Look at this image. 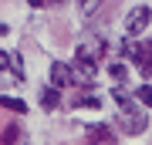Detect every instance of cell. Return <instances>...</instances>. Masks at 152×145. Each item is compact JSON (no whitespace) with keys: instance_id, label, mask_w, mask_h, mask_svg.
<instances>
[{"instance_id":"cell-1","label":"cell","mask_w":152,"mask_h":145,"mask_svg":"<svg viewBox=\"0 0 152 145\" xmlns=\"http://www.w3.org/2000/svg\"><path fill=\"white\" fill-rule=\"evenodd\" d=\"M149 20H152V7H145V4L132 7V10L125 14V34H142L149 27Z\"/></svg>"},{"instance_id":"cell-14","label":"cell","mask_w":152,"mask_h":145,"mask_svg":"<svg viewBox=\"0 0 152 145\" xmlns=\"http://www.w3.org/2000/svg\"><path fill=\"white\" fill-rule=\"evenodd\" d=\"M132 54H135V44H132V41H122V58L132 61Z\"/></svg>"},{"instance_id":"cell-12","label":"cell","mask_w":152,"mask_h":145,"mask_svg":"<svg viewBox=\"0 0 152 145\" xmlns=\"http://www.w3.org/2000/svg\"><path fill=\"white\" fill-rule=\"evenodd\" d=\"M98 4H102V0H78L81 14H95V10H98Z\"/></svg>"},{"instance_id":"cell-8","label":"cell","mask_w":152,"mask_h":145,"mask_svg":"<svg viewBox=\"0 0 152 145\" xmlns=\"http://www.w3.org/2000/svg\"><path fill=\"white\" fill-rule=\"evenodd\" d=\"M7 71H10V78L24 81V58L20 54H7Z\"/></svg>"},{"instance_id":"cell-11","label":"cell","mask_w":152,"mask_h":145,"mask_svg":"<svg viewBox=\"0 0 152 145\" xmlns=\"http://www.w3.org/2000/svg\"><path fill=\"white\" fill-rule=\"evenodd\" d=\"M135 98H139V101L145 105V108H152V85H142L139 91H135Z\"/></svg>"},{"instance_id":"cell-10","label":"cell","mask_w":152,"mask_h":145,"mask_svg":"<svg viewBox=\"0 0 152 145\" xmlns=\"http://www.w3.org/2000/svg\"><path fill=\"white\" fill-rule=\"evenodd\" d=\"M108 74H112L115 81H125V78H129V68H125V64H122V61H115V64L108 68Z\"/></svg>"},{"instance_id":"cell-6","label":"cell","mask_w":152,"mask_h":145,"mask_svg":"<svg viewBox=\"0 0 152 145\" xmlns=\"http://www.w3.org/2000/svg\"><path fill=\"white\" fill-rule=\"evenodd\" d=\"M17 142H20V125L17 122L0 125V145H17Z\"/></svg>"},{"instance_id":"cell-13","label":"cell","mask_w":152,"mask_h":145,"mask_svg":"<svg viewBox=\"0 0 152 145\" xmlns=\"http://www.w3.org/2000/svg\"><path fill=\"white\" fill-rule=\"evenodd\" d=\"M78 105H85V108H102V101H98L95 95H85V98H81V101H78Z\"/></svg>"},{"instance_id":"cell-2","label":"cell","mask_w":152,"mask_h":145,"mask_svg":"<svg viewBox=\"0 0 152 145\" xmlns=\"http://www.w3.org/2000/svg\"><path fill=\"white\" fill-rule=\"evenodd\" d=\"M75 85V74H71V64H64V61H54L51 64V88H71Z\"/></svg>"},{"instance_id":"cell-7","label":"cell","mask_w":152,"mask_h":145,"mask_svg":"<svg viewBox=\"0 0 152 145\" xmlns=\"http://www.w3.org/2000/svg\"><path fill=\"white\" fill-rule=\"evenodd\" d=\"M41 105H44V111H54V108L61 105V91H58V88H41Z\"/></svg>"},{"instance_id":"cell-15","label":"cell","mask_w":152,"mask_h":145,"mask_svg":"<svg viewBox=\"0 0 152 145\" xmlns=\"http://www.w3.org/2000/svg\"><path fill=\"white\" fill-rule=\"evenodd\" d=\"M27 4H31V7H44L48 0H27Z\"/></svg>"},{"instance_id":"cell-3","label":"cell","mask_w":152,"mask_h":145,"mask_svg":"<svg viewBox=\"0 0 152 145\" xmlns=\"http://www.w3.org/2000/svg\"><path fill=\"white\" fill-rule=\"evenodd\" d=\"M88 142L91 145H115V132L108 125H88Z\"/></svg>"},{"instance_id":"cell-16","label":"cell","mask_w":152,"mask_h":145,"mask_svg":"<svg viewBox=\"0 0 152 145\" xmlns=\"http://www.w3.org/2000/svg\"><path fill=\"white\" fill-rule=\"evenodd\" d=\"M48 4H64V0H48Z\"/></svg>"},{"instance_id":"cell-5","label":"cell","mask_w":152,"mask_h":145,"mask_svg":"<svg viewBox=\"0 0 152 145\" xmlns=\"http://www.w3.org/2000/svg\"><path fill=\"white\" fill-rule=\"evenodd\" d=\"M122 122H125V132L129 135H139L142 128H145V118L135 111V108H129V111H122Z\"/></svg>"},{"instance_id":"cell-9","label":"cell","mask_w":152,"mask_h":145,"mask_svg":"<svg viewBox=\"0 0 152 145\" xmlns=\"http://www.w3.org/2000/svg\"><path fill=\"white\" fill-rule=\"evenodd\" d=\"M0 105H4L7 111H17V115H24V111H27V105H24L20 98H10V95H4V98H0Z\"/></svg>"},{"instance_id":"cell-4","label":"cell","mask_w":152,"mask_h":145,"mask_svg":"<svg viewBox=\"0 0 152 145\" xmlns=\"http://www.w3.org/2000/svg\"><path fill=\"white\" fill-rule=\"evenodd\" d=\"M132 61L139 64L142 74H152V44H135V54H132Z\"/></svg>"}]
</instances>
